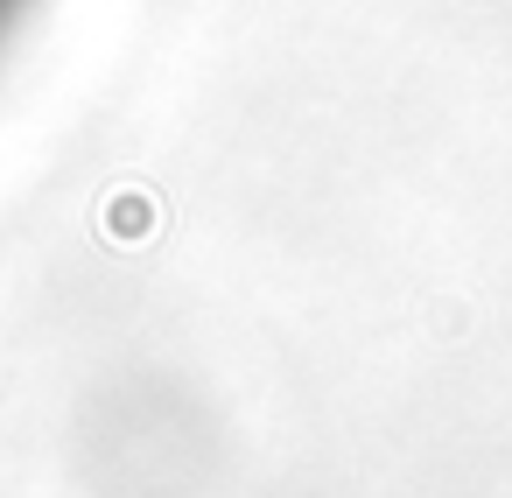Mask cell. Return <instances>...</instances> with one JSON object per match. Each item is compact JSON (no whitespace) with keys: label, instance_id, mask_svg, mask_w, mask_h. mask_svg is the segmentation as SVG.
Returning a JSON list of instances; mask_svg holds the SVG:
<instances>
[{"label":"cell","instance_id":"obj_1","mask_svg":"<svg viewBox=\"0 0 512 498\" xmlns=\"http://www.w3.org/2000/svg\"><path fill=\"white\" fill-rule=\"evenodd\" d=\"M8 8H15V0H0V22H8Z\"/></svg>","mask_w":512,"mask_h":498}]
</instances>
